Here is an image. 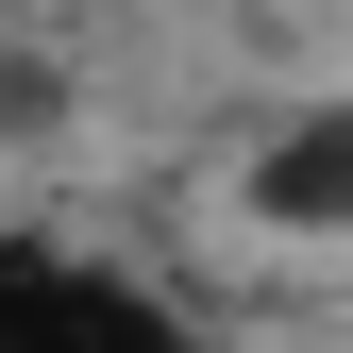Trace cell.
<instances>
[{
  "mask_svg": "<svg viewBox=\"0 0 353 353\" xmlns=\"http://www.w3.org/2000/svg\"><path fill=\"white\" fill-rule=\"evenodd\" d=\"M168 336H185V303H168L152 270L0 236V353H168Z\"/></svg>",
  "mask_w": 353,
  "mask_h": 353,
  "instance_id": "6da1fadb",
  "label": "cell"
},
{
  "mask_svg": "<svg viewBox=\"0 0 353 353\" xmlns=\"http://www.w3.org/2000/svg\"><path fill=\"white\" fill-rule=\"evenodd\" d=\"M252 219H286V236H353V101H336V118H286V135L252 152Z\"/></svg>",
  "mask_w": 353,
  "mask_h": 353,
  "instance_id": "7a4b0ae2",
  "label": "cell"
}]
</instances>
